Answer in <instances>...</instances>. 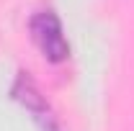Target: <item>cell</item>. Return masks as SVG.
Wrapping results in <instances>:
<instances>
[{
  "label": "cell",
  "mask_w": 134,
  "mask_h": 131,
  "mask_svg": "<svg viewBox=\"0 0 134 131\" xmlns=\"http://www.w3.org/2000/svg\"><path fill=\"white\" fill-rule=\"evenodd\" d=\"M29 31H31V39L39 46V51L47 57V62L59 64L70 57V44L65 39V31H62V23H59L57 13L39 10L29 21Z\"/></svg>",
  "instance_id": "cell-1"
},
{
  "label": "cell",
  "mask_w": 134,
  "mask_h": 131,
  "mask_svg": "<svg viewBox=\"0 0 134 131\" xmlns=\"http://www.w3.org/2000/svg\"><path fill=\"white\" fill-rule=\"evenodd\" d=\"M10 95L34 116V121L41 126V131H59V123H57V116L54 111L49 108V103L47 98L41 95V90H39V85L29 77V72H18L16 82H13V90H10Z\"/></svg>",
  "instance_id": "cell-2"
}]
</instances>
